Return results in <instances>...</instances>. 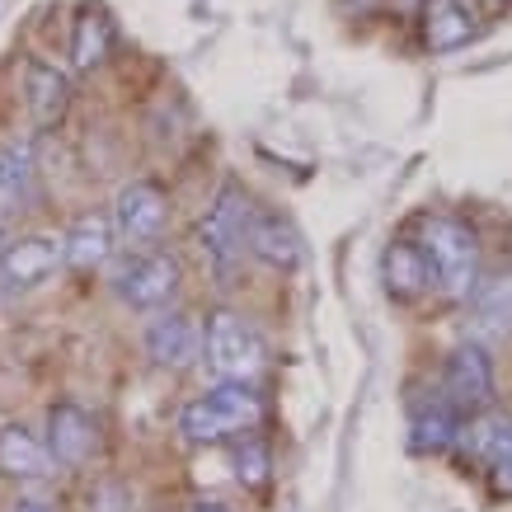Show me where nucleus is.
<instances>
[{
    "mask_svg": "<svg viewBox=\"0 0 512 512\" xmlns=\"http://www.w3.org/2000/svg\"><path fill=\"white\" fill-rule=\"evenodd\" d=\"M423 249L433 259L442 292L456 296V301H470V292L480 287V240H475L466 221L428 217L423 221Z\"/></svg>",
    "mask_w": 512,
    "mask_h": 512,
    "instance_id": "f257e3e1",
    "label": "nucleus"
},
{
    "mask_svg": "<svg viewBox=\"0 0 512 512\" xmlns=\"http://www.w3.org/2000/svg\"><path fill=\"white\" fill-rule=\"evenodd\" d=\"M259 423V400L249 395L245 381H221L217 390H207L179 414V433L193 442H226V437L245 433Z\"/></svg>",
    "mask_w": 512,
    "mask_h": 512,
    "instance_id": "f03ea898",
    "label": "nucleus"
},
{
    "mask_svg": "<svg viewBox=\"0 0 512 512\" xmlns=\"http://www.w3.org/2000/svg\"><path fill=\"white\" fill-rule=\"evenodd\" d=\"M202 348H207V367L217 372V381H249L264 367V343L235 311H217L207 320Z\"/></svg>",
    "mask_w": 512,
    "mask_h": 512,
    "instance_id": "7ed1b4c3",
    "label": "nucleus"
},
{
    "mask_svg": "<svg viewBox=\"0 0 512 512\" xmlns=\"http://www.w3.org/2000/svg\"><path fill=\"white\" fill-rule=\"evenodd\" d=\"M245 231H249V202L235 184H226L198 226V240L207 249V259L217 268H231V259L245 249Z\"/></svg>",
    "mask_w": 512,
    "mask_h": 512,
    "instance_id": "20e7f679",
    "label": "nucleus"
},
{
    "mask_svg": "<svg viewBox=\"0 0 512 512\" xmlns=\"http://www.w3.org/2000/svg\"><path fill=\"white\" fill-rule=\"evenodd\" d=\"M442 400H447L456 414H480L484 404L494 400V367H489V357H484L480 343L456 348V353L447 357Z\"/></svg>",
    "mask_w": 512,
    "mask_h": 512,
    "instance_id": "39448f33",
    "label": "nucleus"
},
{
    "mask_svg": "<svg viewBox=\"0 0 512 512\" xmlns=\"http://www.w3.org/2000/svg\"><path fill=\"white\" fill-rule=\"evenodd\" d=\"M179 287V264L170 254H132L123 268H118V296L137 311H156L165 306Z\"/></svg>",
    "mask_w": 512,
    "mask_h": 512,
    "instance_id": "423d86ee",
    "label": "nucleus"
},
{
    "mask_svg": "<svg viewBox=\"0 0 512 512\" xmlns=\"http://www.w3.org/2000/svg\"><path fill=\"white\" fill-rule=\"evenodd\" d=\"M165 212H170V198L165 188L151 184V179H132V184L118 193V235L127 245H151L160 231H165Z\"/></svg>",
    "mask_w": 512,
    "mask_h": 512,
    "instance_id": "0eeeda50",
    "label": "nucleus"
},
{
    "mask_svg": "<svg viewBox=\"0 0 512 512\" xmlns=\"http://www.w3.org/2000/svg\"><path fill=\"white\" fill-rule=\"evenodd\" d=\"M66 259V245H57L52 235H29V240H10L0 249V287H38L47 273H57Z\"/></svg>",
    "mask_w": 512,
    "mask_h": 512,
    "instance_id": "6e6552de",
    "label": "nucleus"
},
{
    "mask_svg": "<svg viewBox=\"0 0 512 512\" xmlns=\"http://www.w3.org/2000/svg\"><path fill=\"white\" fill-rule=\"evenodd\" d=\"M94 447H99V428H94V419L80 404H57L47 414V451H52V461L85 466L94 456Z\"/></svg>",
    "mask_w": 512,
    "mask_h": 512,
    "instance_id": "1a4fd4ad",
    "label": "nucleus"
},
{
    "mask_svg": "<svg viewBox=\"0 0 512 512\" xmlns=\"http://www.w3.org/2000/svg\"><path fill=\"white\" fill-rule=\"evenodd\" d=\"M245 249L254 259H264L268 268H296L301 264V235L292 231V221H282L278 212H249Z\"/></svg>",
    "mask_w": 512,
    "mask_h": 512,
    "instance_id": "9d476101",
    "label": "nucleus"
},
{
    "mask_svg": "<svg viewBox=\"0 0 512 512\" xmlns=\"http://www.w3.org/2000/svg\"><path fill=\"white\" fill-rule=\"evenodd\" d=\"M146 348H151V357H156L160 367L184 372L202 353V329L193 325V315H160L156 325H151V334H146Z\"/></svg>",
    "mask_w": 512,
    "mask_h": 512,
    "instance_id": "9b49d317",
    "label": "nucleus"
},
{
    "mask_svg": "<svg viewBox=\"0 0 512 512\" xmlns=\"http://www.w3.org/2000/svg\"><path fill=\"white\" fill-rule=\"evenodd\" d=\"M475 15L466 0H423V43L433 52H456L470 43Z\"/></svg>",
    "mask_w": 512,
    "mask_h": 512,
    "instance_id": "f8f14e48",
    "label": "nucleus"
},
{
    "mask_svg": "<svg viewBox=\"0 0 512 512\" xmlns=\"http://www.w3.org/2000/svg\"><path fill=\"white\" fill-rule=\"evenodd\" d=\"M470 315H475V334L480 339H508L512 334V273L480 278L470 292Z\"/></svg>",
    "mask_w": 512,
    "mask_h": 512,
    "instance_id": "ddd939ff",
    "label": "nucleus"
},
{
    "mask_svg": "<svg viewBox=\"0 0 512 512\" xmlns=\"http://www.w3.org/2000/svg\"><path fill=\"white\" fill-rule=\"evenodd\" d=\"M0 470L15 475V480H47L52 475V451L29 433V428H0Z\"/></svg>",
    "mask_w": 512,
    "mask_h": 512,
    "instance_id": "4468645a",
    "label": "nucleus"
},
{
    "mask_svg": "<svg viewBox=\"0 0 512 512\" xmlns=\"http://www.w3.org/2000/svg\"><path fill=\"white\" fill-rule=\"evenodd\" d=\"M24 80H29V109H33V118H38V127H52L66 113V104H71V80H66V71H57V66L43 62V57H33Z\"/></svg>",
    "mask_w": 512,
    "mask_h": 512,
    "instance_id": "2eb2a0df",
    "label": "nucleus"
},
{
    "mask_svg": "<svg viewBox=\"0 0 512 512\" xmlns=\"http://www.w3.org/2000/svg\"><path fill=\"white\" fill-rule=\"evenodd\" d=\"M386 282L395 296H419L423 287H433L437 273H433V259H428V249L423 245H390L386 249Z\"/></svg>",
    "mask_w": 512,
    "mask_h": 512,
    "instance_id": "dca6fc26",
    "label": "nucleus"
},
{
    "mask_svg": "<svg viewBox=\"0 0 512 512\" xmlns=\"http://www.w3.org/2000/svg\"><path fill=\"white\" fill-rule=\"evenodd\" d=\"M33 193V141L15 137L0 146V212H15Z\"/></svg>",
    "mask_w": 512,
    "mask_h": 512,
    "instance_id": "f3484780",
    "label": "nucleus"
},
{
    "mask_svg": "<svg viewBox=\"0 0 512 512\" xmlns=\"http://www.w3.org/2000/svg\"><path fill=\"white\" fill-rule=\"evenodd\" d=\"M62 245H66V264H71V268H99L113 254V226H109V217H80Z\"/></svg>",
    "mask_w": 512,
    "mask_h": 512,
    "instance_id": "a211bd4d",
    "label": "nucleus"
},
{
    "mask_svg": "<svg viewBox=\"0 0 512 512\" xmlns=\"http://www.w3.org/2000/svg\"><path fill=\"white\" fill-rule=\"evenodd\" d=\"M104 52H109V19L90 10V15L76 24V38H71V62H76V71H90V66L104 62Z\"/></svg>",
    "mask_w": 512,
    "mask_h": 512,
    "instance_id": "6ab92c4d",
    "label": "nucleus"
},
{
    "mask_svg": "<svg viewBox=\"0 0 512 512\" xmlns=\"http://www.w3.org/2000/svg\"><path fill=\"white\" fill-rule=\"evenodd\" d=\"M451 437H456V409H451L447 400H437L428 414H419V419H414V447H419V451L447 447Z\"/></svg>",
    "mask_w": 512,
    "mask_h": 512,
    "instance_id": "aec40b11",
    "label": "nucleus"
},
{
    "mask_svg": "<svg viewBox=\"0 0 512 512\" xmlns=\"http://www.w3.org/2000/svg\"><path fill=\"white\" fill-rule=\"evenodd\" d=\"M484 451H489V466H494V489L512 494V428H494L484 437Z\"/></svg>",
    "mask_w": 512,
    "mask_h": 512,
    "instance_id": "412c9836",
    "label": "nucleus"
},
{
    "mask_svg": "<svg viewBox=\"0 0 512 512\" xmlns=\"http://www.w3.org/2000/svg\"><path fill=\"white\" fill-rule=\"evenodd\" d=\"M235 466H240V480H249V484H264L268 480V456H264V447H240V456H235Z\"/></svg>",
    "mask_w": 512,
    "mask_h": 512,
    "instance_id": "4be33fe9",
    "label": "nucleus"
},
{
    "mask_svg": "<svg viewBox=\"0 0 512 512\" xmlns=\"http://www.w3.org/2000/svg\"><path fill=\"white\" fill-rule=\"evenodd\" d=\"M15 512H57L52 503H43V498H19Z\"/></svg>",
    "mask_w": 512,
    "mask_h": 512,
    "instance_id": "5701e85b",
    "label": "nucleus"
},
{
    "mask_svg": "<svg viewBox=\"0 0 512 512\" xmlns=\"http://www.w3.org/2000/svg\"><path fill=\"white\" fill-rule=\"evenodd\" d=\"M193 512H226V508H221V503H198Z\"/></svg>",
    "mask_w": 512,
    "mask_h": 512,
    "instance_id": "b1692460",
    "label": "nucleus"
},
{
    "mask_svg": "<svg viewBox=\"0 0 512 512\" xmlns=\"http://www.w3.org/2000/svg\"><path fill=\"white\" fill-rule=\"evenodd\" d=\"M10 245V240H5V212H0V249Z\"/></svg>",
    "mask_w": 512,
    "mask_h": 512,
    "instance_id": "393cba45",
    "label": "nucleus"
},
{
    "mask_svg": "<svg viewBox=\"0 0 512 512\" xmlns=\"http://www.w3.org/2000/svg\"><path fill=\"white\" fill-rule=\"evenodd\" d=\"M484 5H489V10H503V5H508V0H484Z\"/></svg>",
    "mask_w": 512,
    "mask_h": 512,
    "instance_id": "a878e982",
    "label": "nucleus"
}]
</instances>
